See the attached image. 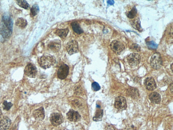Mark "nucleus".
Masks as SVG:
<instances>
[{
  "instance_id": "obj_4",
  "label": "nucleus",
  "mask_w": 173,
  "mask_h": 130,
  "mask_svg": "<svg viewBox=\"0 0 173 130\" xmlns=\"http://www.w3.org/2000/svg\"><path fill=\"white\" fill-rule=\"evenodd\" d=\"M64 121L63 116L59 112H53L50 116V122L51 124L55 127L60 125Z\"/></svg>"
},
{
  "instance_id": "obj_21",
  "label": "nucleus",
  "mask_w": 173,
  "mask_h": 130,
  "mask_svg": "<svg viewBox=\"0 0 173 130\" xmlns=\"http://www.w3.org/2000/svg\"><path fill=\"white\" fill-rule=\"evenodd\" d=\"M69 32V29H58L56 31V34L60 36L62 39H64L68 35Z\"/></svg>"
},
{
  "instance_id": "obj_3",
  "label": "nucleus",
  "mask_w": 173,
  "mask_h": 130,
  "mask_svg": "<svg viewBox=\"0 0 173 130\" xmlns=\"http://www.w3.org/2000/svg\"><path fill=\"white\" fill-rule=\"evenodd\" d=\"M150 64L153 68L155 69L160 68L162 64V59L160 55L158 53L153 54L151 58Z\"/></svg>"
},
{
  "instance_id": "obj_5",
  "label": "nucleus",
  "mask_w": 173,
  "mask_h": 130,
  "mask_svg": "<svg viewBox=\"0 0 173 130\" xmlns=\"http://www.w3.org/2000/svg\"><path fill=\"white\" fill-rule=\"evenodd\" d=\"M110 47L114 52L118 54H120L125 49L124 44L118 41H112L110 44Z\"/></svg>"
},
{
  "instance_id": "obj_20",
  "label": "nucleus",
  "mask_w": 173,
  "mask_h": 130,
  "mask_svg": "<svg viewBox=\"0 0 173 130\" xmlns=\"http://www.w3.org/2000/svg\"><path fill=\"white\" fill-rule=\"evenodd\" d=\"M103 117V110H102L100 107L97 109V112L95 113V115L93 117V120L96 122H99L101 121Z\"/></svg>"
},
{
  "instance_id": "obj_10",
  "label": "nucleus",
  "mask_w": 173,
  "mask_h": 130,
  "mask_svg": "<svg viewBox=\"0 0 173 130\" xmlns=\"http://www.w3.org/2000/svg\"><path fill=\"white\" fill-rule=\"evenodd\" d=\"M69 67L67 65H61L58 70V77L61 80H64L68 75Z\"/></svg>"
},
{
  "instance_id": "obj_19",
  "label": "nucleus",
  "mask_w": 173,
  "mask_h": 130,
  "mask_svg": "<svg viewBox=\"0 0 173 130\" xmlns=\"http://www.w3.org/2000/svg\"><path fill=\"white\" fill-rule=\"evenodd\" d=\"M72 26L74 31L77 34H80L83 33V29H82V28L80 27L79 24L77 22H74L72 23Z\"/></svg>"
},
{
  "instance_id": "obj_12",
  "label": "nucleus",
  "mask_w": 173,
  "mask_h": 130,
  "mask_svg": "<svg viewBox=\"0 0 173 130\" xmlns=\"http://www.w3.org/2000/svg\"><path fill=\"white\" fill-rule=\"evenodd\" d=\"M67 118L71 122H78L80 119L81 116L79 113L74 110H70L67 114Z\"/></svg>"
},
{
  "instance_id": "obj_15",
  "label": "nucleus",
  "mask_w": 173,
  "mask_h": 130,
  "mask_svg": "<svg viewBox=\"0 0 173 130\" xmlns=\"http://www.w3.org/2000/svg\"><path fill=\"white\" fill-rule=\"evenodd\" d=\"M33 116L34 118L37 120L42 121L45 117V112L43 107H40V108L37 109L33 112Z\"/></svg>"
},
{
  "instance_id": "obj_28",
  "label": "nucleus",
  "mask_w": 173,
  "mask_h": 130,
  "mask_svg": "<svg viewBox=\"0 0 173 130\" xmlns=\"http://www.w3.org/2000/svg\"><path fill=\"white\" fill-rule=\"evenodd\" d=\"M130 49H132V50H133L134 51H137V52H139V51H140V50H141V47H140L138 45V44H132L131 46H130Z\"/></svg>"
},
{
  "instance_id": "obj_2",
  "label": "nucleus",
  "mask_w": 173,
  "mask_h": 130,
  "mask_svg": "<svg viewBox=\"0 0 173 130\" xmlns=\"http://www.w3.org/2000/svg\"><path fill=\"white\" fill-rule=\"evenodd\" d=\"M54 58L51 56H43L39 58L38 62L40 67L43 69L49 68L55 63Z\"/></svg>"
},
{
  "instance_id": "obj_30",
  "label": "nucleus",
  "mask_w": 173,
  "mask_h": 130,
  "mask_svg": "<svg viewBox=\"0 0 173 130\" xmlns=\"http://www.w3.org/2000/svg\"><path fill=\"white\" fill-rule=\"evenodd\" d=\"M108 3L110 4H114V1H108Z\"/></svg>"
},
{
  "instance_id": "obj_1",
  "label": "nucleus",
  "mask_w": 173,
  "mask_h": 130,
  "mask_svg": "<svg viewBox=\"0 0 173 130\" xmlns=\"http://www.w3.org/2000/svg\"><path fill=\"white\" fill-rule=\"evenodd\" d=\"M3 23L1 28V34L4 37L7 38L11 35L12 29V22L9 16H5L3 18Z\"/></svg>"
},
{
  "instance_id": "obj_13",
  "label": "nucleus",
  "mask_w": 173,
  "mask_h": 130,
  "mask_svg": "<svg viewBox=\"0 0 173 130\" xmlns=\"http://www.w3.org/2000/svg\"><path fill=\"white\" fill-rule=\"evenodd\" d=\"M11 124V119L7 116H4L0 121V130H8Z\"/></svg>"
},
{
  "instance_id": "obj_29",
  "label": "nucleus",
  "mask_w": 173,
  "mask_h": 130,
  "mask_svg": "<svg viewBox=\"0 0 173 130\" xmlns=\"http://www.w3.org/2000/svg\"><path fill=\"white\" fill-rule=\"evenodd\" d=\"M126 130H136V129L134 127V126L133 125H132L131 127H128V128H127V129Z\"/></svg>"
},
{
  "instance_id": "obj_14",
  "label": "nucleus",
  "mask_w": 173,
  "mask_h": 130,
  "mask_svg": "<svg viewBox=\"0 0 173 130\" xmlns=\"http://www.w3.org/2000/svg\"><path fill=\"white\" fill-rule=\"evenodd\" d=\"M48 48L55 52H58L61 48V42L58 40L52 41L48 44Z\"/></svg>"
},
{
  "instance_id": "obj_8",
  "label": "nucleus",
  "mask_w": 173,
  "mask_h": 130,
  "mask_svg": "<svg viewBox=\"0 0 173 130\" xmlns=\"http://www.w3.org/2000/svg\"><path fill=\"white\" fill-rule=\"evenodd\" d=\"M127 61L131 66H136L141 62V57L137 53H131L128 56Z\"/></svg>"
},
{
  "instance_id": "obj_26",
  "label": "nucleus",
  "mask_w": 173,
  "mask_h": 130,
  "mask_svg": "<svg viewBox=\"0 0 173 130\" xmlns=\"http://www.w3.org/2000/svg\"><path fill=\"white\" fill-rule=\"evenodd\" d=\"M12 106V104L11 102H7V101H4L3 102V108L4 109L9 110L11 108V107Z\"/></svg>"
},
{
  "instance_id": "obj_24",
  "label": "nucleus",
  "mask_w": 173,
  "mask_h": 130,
  "mask_svg": "<svg viewBox=\"0 0 173 130\" xmlns=\"http://www.w3.org/2000/svg\"><path fill=\"white\" fill-rule=\"evenodd\" d=\"M39 10H40V9H39V6L36 4L32 6V7L31 8V10H30V15H31V16L32 17L35 16L39 13Z\"/></svg>"
},
{
  "instance_id": "obj_9",
  "label": "nucleus",
  "mask_w": 173,
  "mask_h": 130,
  "mask_svg": "<svg viewBox=\"0 0 173 130\" xmlns=\"http://www.w3.org/2000/svg\"><path fill=\"white\" fill-rule=\"evenodd\" d=\"M115 106L119 110H125L127 108L126 99L122 96L116 98L115 101Z\"/></svg>"
},
{
  "instance_id": "obj_11",
  "label": "nucleus",
  "mask_w": 173,
  "mask_h": 130,
  "mask_svg": "<svg viewBox=\"0 0 173 130\" xmlns=\"http://www.w3.org/2000/svg\"><path fill=\"white\" fill-rule=\"evenodd\" d=\"M144 85L145 88L149 91H153L157 87L155 80L151 77H147L144 81Z\"/></svg>"
},
{
  "instance_id": "obj_23",
  "label": "nucleus",
  "mask_w": 173,
  "mask_h": 130,
  "mask_svg": "<svg viewBox=\"0 0 173 130\" xmlns=\"http://www.w3.org/2000/svg\"><path fill=\"white\" fill-rule=\"evenodd\" d=\"M17 3L20 7L24 8L25 9H28L29 8V4L27 2V1L24 0H19L17 1Z\"/></svg>"
},
{
  "instance_id": "obj_22",
  "label": "nucleus",
  "mask_w": 173,
  "mask_h": 130,
  "mask_svg": "<svg viewBox=\"0 0 173 130\" xmlns=\"http://www.w3.org/2000/svg\"><path fill=\"white\" fill-rule=\"evenodd\" d=\"M132 25L135 29H137L140 32H141L142 30V29L141 28V22L140 21L139 18L134 20L133 22H132Z\"/></svg>"
},
{
  "instance_id": "obj_16",
  "label": "nucleus",
  "mask_w": 173,
  "mask_h": 130,
  "mask_svg": "<svg viewBox=\"0 0 173 130\" xmlns=\"http://www.w3.org/2000/svg\"><path fill=\"white\" fill-rule=\"evenodd\" d=\"M149 99L152 103L158 104L161 101V97L160 95L157 92H152L149 96Z\"/></svg>"
},
{
  "instance_id": "obj_6",
  "label": "nucleus",
  "mask_w": 173,
  "mask_h": 130,
  "mask_svg": "<svg viewBox=\"0 0 173 130\" xmlns=\"http://www.w3.org/2000/svg\"><path fill=\"white\" fill-rule=\"evenodd\" d=\"M24 72L26 76H28L31 78L35 77L37 73V70L36 67L32 64H28L26 66Z\"/></svg>"
},
{
  "instance_id": "obj_7",
  "label": "nucleus",
  "mask_w": 173,
  "mask_h": 130,
  "mask_svg": "<svg viewBox=\"0 0 173 130\" xmlns=\"http://www.w3.org/2000/svg\"><path fill=\"white\" fill-rule=\"evenodd\" d=\"M66 50L69 54H73L78 52L79 49L77 42L74 40L69 41L67 44Z\"/></svg>"
},
{
  "instance_id": "obj_17",
  "label": "nucleus",
  "mask_w": 173,
  "mask_h": 130,
  "mask_svg": "<svg viewBox=\"0 0 173 130\" xmlns=\"http://www.w3.org/2000/svg\"><path fill=\"white\" fill-rule=\"evenodd\" d=\"M127 93L130 97L132 98L133 99H137L139 97V95H140L137 89L134 88V87L130 88L127 90Z\"/></svg>"
},
{
  "instance_id": "obj_27",
  "label": "nucleus",
  "mask_w": 173,
  "mask_h": 130,
  "mask_svg": "<svg viewBox=\"0 0 173 130\" xmlns=\"http://www.w3.org/2000/svg\"><path fill=\"white\" fill-rule=\"evenodd\" d=\"M92 88L93 90L94 91H97L101 89V87L98 83L97 82H93L92 84Z\"/></svg>"
},
{
  "instance_id": "obj_18",
  "label": "nucleus",
  "mask_w": 173,
  "mask_h": 130,
  "mask_svg": "<svg viewBox=\"0 0 173 130\" xmlns=\"http://www.w3.org/2000/svg\"><path fill=\"white\" fill-rule=\"evenodd\" d=\"M16 25L21 28H24L27 25V22L24 18H18L16 22Z\"/></svg>"
},
{
  "instance_id": "obj_25",
  "label": "nucleus",
  "mask_w": 173,
  "mask_h": 130,
  "mask_svg": "<svg viewBox=\"0 0 173 130\" xmlns=\"http://www.w3.org/2000/svg\"><path fill=\"white\" fill-rule=\"evenodd\" d=\"M137 14V9H136V7H134L130 11L127 12V16L128 18L132 19V18H134L136 16Z\"/></svg>"
},
{
  "instance_id": "obj_31",
  "label": "nucleus",
  "mask_w": 173,
  "mask_h": 130,
  "mask_svg": "<svg viewBox=\"0 0 173 130\" xmlns=\"http://www.w3.org/2000/svg\"><path fill=\"white\" fill-rule=\"evenodd\" d=\"M1 116H2V111H1V109L0 108V118H1Z\"/></svg>"
}]
</instances>
